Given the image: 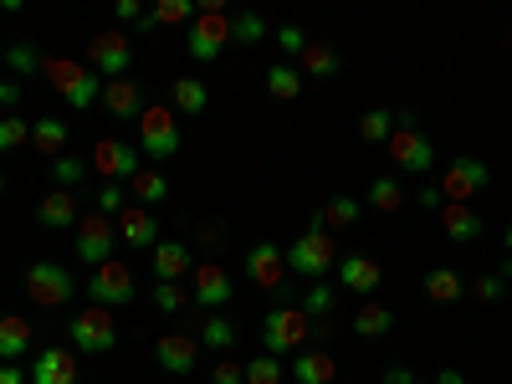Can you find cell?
Masks as SVG:
<instances>
[{
    "instance_id": "cell-1",
    "label": "cell",
    "mask_w": 512,
    "mask_h": 384,
    "mask_svg": "<svg viewBox=\"0 0 512 384\" xmlns=\"http://www.w3.org/2000/svg\"><path fill=\"white\" fill-rule=\"evenodd\" d=\"M287 251V272H297V277H308V282H323L333 267H338V241L323 231V221L313 216L308 221V231L297 236L292 246H282Z\"/></svg>"
},
{
    "instance_id": "cell-2",
    "label": "cell",
    "mask_w": 512,
    "mask_h": 384,
    "mask_svg": "<svg viewBox=\"0 0 512 384\" xmlns=\"http://www.w3.org/2000/svg\"><path fill=\"white\" fill-rule=\"evenodd\" d=\"M47 82H52V93L72 108V113H82V108H93L98 98H103V82H98V72L88 67V62H72V57H52L47 67Z\"/></svg>"
},
{
    "instance_id": "cell-3",
    "label": "cell",
    "mask_w": 512,
    "mask_h": 384,
    "mask_svg": "<svg viewBox=\"0 0 512 384\" xmlns=\"http://www.w3.org/2000/svg\"><path fill=\"white\" fill-rule=\"evenodd\" d=\"M308 338H313V318L303 308H292V303H282V308H272L262 318V354H272V359L303 354Z\"/></svg>"
},
{
    "instance_id": "cell-4",
    "label": "cell",
    "mask_w": 512,
    "mask_h": 384,
    "mask_svg": "<svg viewBox=\"0 0 512 384\" xmlns=\"http://www.w3.org/2000/svg\"><path fill=\"white\" fill-rule=\"evenodd\" d=\"M390 164L400 169V175H431L436 169V149H431V139L420 134V123L405 113V118H395V134H390Z\"/></svg>"
},
{
    "instance_id": "cell-5",
    "label": "cell",
    "mask_w": 512,
    "mask_h": 384,
    "mask_svg": "<svg viewBox=\"0 0 512 384\" xmlns=\"http://www.w3.org/2000/svg\"><path fill=\"white\" fill-rule=\"evenodd\" d=\"M21 287H26V297L36 308H67L72 297H77V277L62 267V262H31L26 267V277H21Z\"/></svg>"
},
{
    "instance_id": "cell-6",
    "label": "cell",
    "mask_w": 512,
    "mask_h": 384,
    "mask_svg": "<svg viewBox=\"0 0 512 384\" xmlns=\"http://www.w3.org/2000/svg\"><path fill=\"white\" fill-rule=\"evenodd\" d=\"M113 344H118V323H113L108 308L88 303L82 313H72V323H67V349L72 354H108Z\"/></svg>"
},
{
    "instance_id": "cell-7",
    "label": "cell",
    "mask_w": 512,
    "mask_h": 384,
    "mask_svg": "<svg viewBox=\"0 0 512 384\" xmlns=\"http://www.w3.org/2000/svg\"><path fill=\"white\" fill-rule=\"evenodd\" d=\"M113 246H118V221L98 216V210H82L77 221V236H72V256L82 267H103L113 262Z\"/></svg>"
},
{
    "instance_id": "cell-8",
    "label": "cell",
    "mask_w": 512,
    "mask_h": 384,
    "mask_svg": "<svg viewBox=\"0 0 512 384\" xmlns=\"http://www.w3.org/2000/svg\"><path fill=\"white\" fill-rule=\"evenodd\" d=\"M190 57L195 62H216L226 47H231V16L221 11V0H210V6H200V16L190 21Z\"/></svg>"
},
{
    "instance_id": "cell-9",
    "label": "cell",
    "mask_w": 512,
    "mask_h": 384,
    "mask_svg": "<svg viewBox=\"0 0 512 384\" xmlns=\"http://www.w3.org/2000/svg\"><path fill=\"white\" fill-rule=\"evenodd\" d=\"M88 67H93L103 82L128 77V72H134V36H123L118 26L93 31V41H88Z\"/></svg>"
},
{
    "instance_id": "cell-10",
    "label": "cell",
    "mask_w": 512,
    "mask_h": 384,
    "mask_svg": "<svg viewBox=\"0 0 512 384\" xmlns=\"http://www.w3.org/2000/svg\"><path fill=\"white\" fill-rule=\"evenodd\" d=\"M139 154H149V159H175V154H180V123H175V108L149 103V108L139 113Z\"/></svg>"
},
{
    "instance_id": "cell-11",
    "label": "cell",
    "mask_w": 512,
    "mask_h": 384,
    "mask_svg": "<svg viewBox=\"0 0 512 384\" xmlns=\"http://www.w3.org/2000/svg\"><path fill=\"white\" fill-rule=\"evenodd\" d=\"M487 185H492V169L482 159H472V154H461V159L446 164V175H441V200L446 205H472Z\"/></svg>"
},
{
    "instance_id": "cell-12",
    "label": "cell",
    "mask_w": 512,
    "mask_h": 384,
    "mask_svg": "<svg viewBox=\"0 0 512 384\" xmlns=\"http://www.w3.org/2000/svg\"><path fill=\"white\" fill-rule=\"evenodd\" d=\"M88 297H93L98 308H108V313L113 308H128V303H134V267L118 262V256H113V262H103V267H93Z\"/></svg>"
},
{
    "instance_id": "cell-13",
    "label": "cell",
    "mask_w": 512,
    "mask_h": 384,
    "mask_svg": "<svg viewBox=\"0 0 512 384\" xmlns=\"http://www.w3.org/2000/svg\"><path fill=\"white\" fill-rule=\"evenodd\" d=\"M144 154H139V144H128V139H98L93 144V175H103V180H118V185H128V180H134L139 175V164Z\"/></svg>"
},
{
    "instance_id": "cell-14",
    "label": "cell",
    "mask_w": 512,
    "mask_h": 384,
    "mask_svg": "<svg viewBox=\"0 0 512 384\" xmlns=\"http://www.w3.org/2000/svg\"><path fill=\"white\" fill-rule=\"evenodd\" d=\"M246 277L262 292H287V251L277 241H256L246 251Z\"/></svg>"
},
{
    "instance_id": "cell-15",
    "label": "cell",
    "mask_w": 512,
    "mask_h": 384,
    "mask_svg": "<svg viewBox=\"0 0 512 384\" xmlns=\"http://www.w3.org/2000/svg\"><path fill=\"white\" fill-rule=\"evenodd\" d=\"M195 287H190V303L195 308H205V313H221L231 297H236V282H231V272L226 267H216V262H200L195 272Z\"/></svg>"
},
{
    "instance_id": "cell-16",
    "label": "cell",
    "mask_w": 512,
    "mask_h": 384,
    "mask_svg": "<svg viewBox=\"0 0 512 384\" xmlns=\"http://www.w3.org/2000/svg\"><path fill=\"white\" fill-rule=\"evenodd\" d=\"M154 359H159L164 374L185 379V374H195V364H200V338H190V333H159V338H154Z\"/></svg>"
},
{
    "instance_id": "cell-17",
    "label": "cell",
    "mask_w": 512,
    "mask_h": 384,
    "mask_svg": "<svg viewBox=\"0 0 512 384\" xmlns=\"http://www.w3.org/2000/svg\"><path fill=\"white\" fill-rule=\"evenodd\" d=\"M31 384H77V354L67 344H47L31 359Z\"/></svg>"
},
{
    "instance_id": "cell-18",
    "label": "cell",
    "mask_w": 512,
    "mask_h": 384,
    "mask_svg": "<svg viewBox=\"0 0 512 384\" xmlns=\"http://www.w3.org/2000/svg\"><path fill=\"white\" fill-rule=\"evenodd\" d=\"M379 282H384V272H379L374 256H364V251H344V256H338V287H344V292L374 297Z\"/></svg>"
},
{
    "instance_id": "cell-19",
    "label": "cell",
    "mask_w": 512,
    "mask_h": 384,
    "mask_svg": "<svg viewBox=\"0 0 512 384\" xmlns=\"http://www.w3.org/2000/svg\"><path fill=\"white\" fill-rule=\"evenodd\" d=\"M149 262H154V282H180V277H190L200 262H195V251H190V241H159L154 251H149Z\"/></svg>"
},
{
    "instance_id": "cell-20",
    "label": "cell",
    "mask_w": 512,
    "mask_h": 384,
    "mask_svg": "<svg viewBox=\"0 0 512 384\" xmlns=\"http://www.w3.org/2000/svg\"><path fill=\"white\" fill-rule=\"evenodd\" d=\"M113 118H134L139 123V113L149 108L144 103V88H139V77L128 72V77H113V82H103V98H98Z\"/></svg>"
},
{
    "instance_id": "cell-21",
    "label": "cell",
    "mask_w": 512,
    "mask_h": 384,
    "mask_svg": "<svg viewBox=\"0 0 512 384\" xmlns=\"http://www.w3.org/2000/svg\"><path fill=\"white\" fill-rule=\"evenodd\" d=\"M118 241L123 246H139V251H154L159 246V216L144 205H128L118 216Z\"/></svg>"
},
{
    "instance_id": "cell-22",
    "label": "cell",
    "mask_w": 512,
    "mask_h": 384,
    "mask_svg": "<svg viewBox=\"0 0 512 384\" xmlns=\"http://www.w3.org/2000/svg\"><path fill=\"white\" fill-rule=\"evenodd\" d=\"M77 221H82V205H77V195L72 190H47V200L36 205V226H47V231H77Z\"/></svg>"
},
{
    "instance_id": "cell-23",
    "label": "cell",
    "mask_w": 512,
    "mask_h": 384,
    "mask_svg": "<svg viewBox=\"0 0 512 384\" xmlns=\"http://www.w3.org/2000/svg\"><path fill=\"white\" fill-rule=\"evenodd\" d=\"M292 379L297 384H333L338 379V359L328 349H303V354H292Z\"/></svg>"
},
{
    "instance_id": "cell-24",
    "label": "cell",
    "mask_w": 512,
    "mask_h": 384,
    "mask_svg": "<svg viewBox=\"0 0 512 384\" xmlns=\"http://www.w3.org/2000/svg\"><path fill=\"white\" fill-rule=\"evenodd\" d=\"M67 139H72V128H67V118H36L31 123V149L41 154V159H57V154H67Z\"/></svg>"
},
{
    "instance_id": "cell-25",
    "label": "cell",
    "mask_w": 512,
    "mask_h": 384,
    "mask_svg": "<svg viewBox=\"0 0 512 384\" xmlns=\"http://www.w3.org/2000/svg\"><path fill=\"white\" fill-rule=\"evenodd\" d=\"M31 338H36V328L26 318H16V313L0 318V364H21L26 349H31Z\"/></svg>"
},
{
    "instance_id": "cell-26",
    "label": "cell",
    "mask_w": 512,
    "mask_h": 384,
    "mask_svg": "<svg viewBox=\"0 0 512 384\" xmlns=\"http://www.w3.org/2000/svg\"><path fill=\"white\" fill-rule=\"evenodd\" d=\"M175 113H185V118H200L205 108H210V88H205V77H195V72H185V77H175Z\"/></svg>"
},
{
    "instance_id": "cell-27",
    "label": "cell",
    "mask_w": 512,
    "mask_h": 384,
    "mask_svg": "<svg viewBox=\"0 0 512 384\" xmlns=\"http://www.w3.org/2000/svg\"><path fill=\"white\" fill-rule=\"evenodd\" d=\"M195 338H200V349H210V354H231L236 349V323L226 313H205Z\"/></svg>"
},
{
    "instance_id": "cell-28",
    "label": "cell",
    "mask_w": 512,
    "mask_h": 384,
    "mask_svg": "<svg viewBox=\"0 0 512 384\" xmlns=\"http://www.w3.org/2000/svg\"><path fill=\"white\" fill-rule=\"evenodd\" d=\"M441 231H446L451 241H477V236H482L477 205H441Z\"/></svg>"
},
{
    "instance_id": "cell-29",
    "label": "cell",
    "mask_w": 512,
    "mask_h": 384,
    "mask_svg": "<svg viewBox=\"0 0 512 384\" xmlns=\"http://www.w3.org/2000/svg\"><path fill=\"white\" fill-rule=\"evenodd\" d=\"M338 67H344V62H338L333 41H308L303 57H297V72H303V77H338Z\"/></svg>"
},
{
    "instance_id": "cell-30",
    "label": "cell",
    "mask_w": 512,
    "mask_h": 384,
    "mask_svg": "<svg viewBox=\"0 0 512 384\" xmlns=\"http://www.w3.org/2000/svg\"><path fill=\"white\" fill-rule=\"evenodd\" d=\"M128 200H134V205H144V210H149V205H164V200H169V180L159 175L154 164H144L139 175L128 180Z\"/></svg>"
},
{
    "instance_id": "cell-31",
    "label": "cell",
    "mask_w": 512,
    "mask_h": 384,
    "mask_svg": "<svg viewBox=\"0 0 512 384\" xmlns=\"http://www.w3.org/2000/svg\"><path fill=\"white\" fill-rule=\"evenodd\" d=\"M461 292H466L461 272H451V267H431V272H425V297H431V303H461Z\"/></svg>"
},
{
    "instance_id": "cell-32",
    "label": "cell",
    "mask_w": 512,
    "mask_h": 384,
    "mask_svg": "<svg viewBox=\"0 0 512 384\" xmlns=\"http://www.w3.org/2000/svg\"><path fill=\"white\" fill-rule=\"evenodd\" d=\"M88 169H93V164L82 159V154H72V149L57 154V159H52V190H77L82 180H88Z\"/></svg>"
},
{
    "instance_id": "cell-33",
    "label": "cell",
    "mask_w": 512,
    "mask_h": 384,
    "mask_svg": "<svg viewBox=\"0 0 512 384\" xmlns=\"http://www.w3.org/2000/svg\"><path fill=\"white\" fill-rule=\"evenodd\" d=\"M369 205L379 210V216H395V210L405 205V185L395 175H374L369 180Z\"/></svg>"
},
{
    "instance_id": "cell-34",
    "label": "cell",
    "mask_w": 512,
    "mask_h": 384,
    "mask_svg": "<svg viewBox=\"0 0 512 384\" xmlns=\"http://www.w3.org/2000/svg\"><path fill=\"white\" fill-rule=\"evenodd\" d=\"M359 210H364V205H359L354 195H333V200H328V205L318 210V221H323V231L333 236V231H344V226H354V221H359Z\"/></svg>"
},
{
    "instance_id": "cell-35",
    "label": "cell",
    "mask_w": 512,
    "mask_h": 384,
    "mask_svg": "<svg viewBox=\"0 0 512 384\" xmlns=\"http://www.w3.org/2000/svg\"><path fill=\"white\" fill-rule=\"evenodd\" d=\"M231 41H236V47H256V41H272L267 16H256V11H236V16H231Z\"/></svg>"
},
{
    "instance_id": "cell-36",
    "label": "cell",
    "mask_w": 512,
    "mask_h": 384,
    "mask_svg": "<svg viewBox=\"0 0 512 384\" xmlns=\"http://www.w3.org/2000/svg\"><path fill=\"white\" fill-rule=\"evenodd\" d=\"M390 328H395V313L384 308V303H364V308L354 313V333H359V338H384Z\"/></svg>"
},
{
    "instance_id": "cell-37",
    "label": "cell",
    "mask_w": 512,
    "mask_h": 384,
    "mask_svg": "<svg viewBox=\"0 0 512 384\" xmlns=\"http://www.w3.org/2000/svg\"><path fill=\"white\" fill-rule=\"evenodd\" d=\"M267 93H272L277 103H292L297 93H303V72H297L292 62H277V67L267 72Z\"/></svg>"
},
{
    "instance_id": "cell-38",
    "label": "cell",
    "mask_w": 512,
    "mask_h": 384,
    "mask_svg": "<svg viewBox=\"0 0 512 384\" xmlns=\"http://www.w3.org/2000/svg\"><path fill=\"white\" fill-rule=\"evenodd\" d=\"M390 134H395V113L390 108H369L359 118V139L364 144H390Z\"/></svg>"
},
{
    "instance_id": "cell-39",
    "label": "cell",
    "mask_w": 512,
    "mask_h": 384,
    "mask_svg": "<svg viewBox=\"0 0 512 384\" xmlns=\"http://www.w3.org/2000/svg\"><path fill=\"white\" fill-rule=\"evenodd\" d=\"M6 67H11V77H36L47 62H41V52L31 47V41H11V47H6Z\"/></svg>"
},
{
    "instance_id": "cell-40",
    "label": "cell",
    "mask_w": 512,
    "mask_h": 384,
    "mask_svg": "<svg viewBox=\"0 0 512 384\" xmlns=\"http://www.w3.org/2000/svg\"><path fill=\"white\" fill-rule=\"evenodd\" d=\"M333 303H338V287H328V282H313V287L303 292V303H297V308H303L313 323H323V318L333 313Z\"/></svg>"
},
{
    "instance_id": "cell-41",
    "label": "cell",
    "mask_w": 512,
    "mask_h": 384,
    "mask_svg": "<svg viewBox=\"0 0 512 384\" xmlns=\"http://www.w3.org/2000/svg\"><path fill=\"white\" fill-rule=\"evenodd\" d=\"M154 21L159 26H190L195 16H200V6H190V0H154Z\"/></svg>"
},
{
    "instance_id": "cell-42",
    "label": "cell",
    "mask_w": 512,
    "mask_h": 384,
    "mask_svg": "<svg viewBox=\"0 0 512 384\" xmlns=\"http://www.w3.org/2000/svg\"><path fill=\"white\" fill-rule=\"evenodd\" d=\"M154 308L169 313V318H180V313L190 308V292H185L180 282H154Z\"/></svg>"
},
{
    "instance_id": "cell-43",
    "label": "cell",
    "mask_w": 512,
    "mask_h": 384,
    "mask_svg": "<svg viewBox=\"0 0 512 384\" xmlns=\"http://www.w3.org/2000/svg\"><path fill=\"white\" fill-rule=\"evenodd\" d=\"M21 144H31V123L21 113H0V154H11Z\"/></svg>"
},
{
    "instance_id": "cell-44",
    "label": "cell",
    "mask_w": 512,
    "mask_h": 384,
    "mask_svg": "<svg viewBox=\"0 0 512 384\" xmlns=\"http://www.w3.org/2000/svg\"><path fill=\"white\" fill-rule=\"evenodd\" d=\"M98 216H108V221H118L123 210H128V185H118V180H103V190H98Z\"/></svg>"
},
{
    "instance_id": "cell-45",
    "label": "cell",
    "mask_w": 512,
    "mask_h": 384,
    "mask_svg": "<svg viewBox=\"0 0 512 384\" xmlns=\"http://www.w3.org/2000/svg\"><path fill=\"white\" fill-rule=\"evenodd\" d=\"M282 359H272V354H256L251 364H246V384H282Z\"/></svg>"
},
{
    "instance_id": "cell-46",
    "label": "cell",
    "mask_w": 512,
    "mask_h": 384,
    "mask_svg": "<svg viewBox=\"0 0 512 384\" xmlns=\"http://www.w3.org/2000/svg\"><path fill=\"white\" fill-rule=\"evenodd\" d=\"M272 41H277V47H282V57H303V47H308V31L303 26H272Z\"/></svg>"
},
{
    "instance_id": "cell-47",
    "label": "cell",
    "mask_w": 512,
    "mask_h": 384,
    "mask_svg": "<svg viewBox=\"0 0 512 384\" xmlns=\"http://www.w3.org/2000/svg\"><path fill=\"white\" fill-rule=\"evenodd\" d=\"M466 292H472L477 303H502V292H507V282H502L497 272H487V277H477V282L466 287Z\"/></svg>"
},
{
    "instance_id": "cell-48",
    "label": "cell",
    "mask_w": 512,
    "mask_h": 384,
    "mask_svg": "<svg viewBox=\"0 0 512 384\" xmlns=\"http://www.w3.org/2000/svg\"><path fill=\"white\" fill-rule=\"evenodd\" d=\"M210 384H246V364H236V359H216V369H210Z\"/></svg>"
},
{
    "instance_id": "cell-49",
    "label": "cell",
    "mask_w": 512,
    "mask_h": 384,
    "mask_svg": "<svg viewBox=\"0 0 512 384\" xmlns=\"http://www.w3.org/2000/svg\"><path fill=\"white\" fill-rule=\"evenodd\" d=\"M16 103H21V82L16 77H0V108L16 113Z\"/></svg>"
},
{
    "instance_id": "cell-50",
    "label": "cell",
    "mask_w": 512,
    "mask_h": 384,
    "mask_svg": "<svg viewBox=\"0 0 512 384\" xmlns=\"http://www.w3.org/2000/svg\"><path fill=\"white\" fill-rule=\"evenodd\" d=\"M144 11H149L144 0H118V6H113V16H118V21H139Z\"/></svg>"
},
{
    "instance_id": "cell-51",
    "label": "cell",
    "mask_w": 512,
    "mask_h": 384,
    "mask_svg": "<svg viewBox=\"0 0 512 384\" xmlns=\"http://www.w3.org/2000/svg\"><path fill=\"white\" fill-rule=\"evenodd\" d=\"M384 384H420V374L405 369V364H390V369H384Z\"/></svg>"
},
{
    "instance_id": "cell-52",
    "label": "cell",
    "mask_w": 512,
    "mask_h": 384,
    "mask_svg": "<svg viewBox=\"0 0 512 384\" xmlns=\"http://www.w3.org/2000/svg\"><path fill=\"white\" fill-rule=\"evenodd\" d=\"M415 200H420L425 210H441V205H446V200H441V185H420V195H415Z\"/></svg>"
},
{
    "instance_id": "cell-53",
    "label": "cell",
    "mask_w": 512,
    "mask_h": 384,
    "mask_svg": "<svg viewBox=\"0 0 512 384\" xmlns=\"http://www.w3.org/2000/svg\"><path fill=\"white\" fill-rule=\"evenodd\" d=\"M0 384H31V374L21 364H0Z\"/></svg>"
},
{
    "instance_id": "cell-54",
    "label": "cell",
    "mask_w": 512,
    "mask_h": 384,
    "mask_svg": "<svg viewBox=\"0 0 512 384\" xmlns=\"http://www.w3.org/2000/svg\"><path fill=\"white\" fill-rule=\"evenodd\" d=\"M431 384H466V379H461V369H436Z\"/></svg>"
},
{
    "instance_id": "cell-55",
    "label": "cell",
    "mask_w": 512,
    "mask_h": 384,
    "mask_svg": "<svg viewBox=\"0 0 512 384\" xmlns=\"http://www.w3.org/2000/svg\"><path fill=\"white\" fill-rule=\"evenodd\" d=\"M154 26H159V21H154V11H144V16H139V21H134V31H139V36H149V31H154Z\"/></svg>"
},
{
    "instance_id": "cell-56",
    "label": "cell",
    "mask_w": 512,
    "mask_h": 384,
    "mask_svg": "<svg viewBox=\"0 0 512 384\" xmlns=\"http://www.w3.org/2000/svg\"><path fill=\"white\" fill-rule=\"evenodd\" d=\"M313 338H318V344H328V338H333V323L323 318V323H313Z\"/></svg>"
},
{
    "instance_id": "cell-57",
    "label": "cell",
    "mask_w": 512,
    "mask_h": 384,
    "mask_svg": "<svg viewBox=\"0 0 512 384\" xmlns=\"http://www.w3.org/2000/svg\"><path fill=\"white\" fill-rule=\"evenodd\" d=\"M497 277H502V282H512V256H507V262L497 267Z\"/></svg>"
},
{
    "instance_id": "cell-58",
    "label": "cell",
    "mask_w": 512,
    "mask_h": 384,
    "mask_svg": "<svg viewBox=\"0 0 512 384\" xmlns=\"http://www.w3.org/2000/svg\"><path fill=\"white\" fill-rule=\"evenodd\" d=\"M502 251L512 256V221H507V231H502Z\"/></svg>"
},
{
    "instance_id": "cell-59",
    "label": "cell",
    "mask_w": 512,
    "mask_h": 384,
    "mask_svg": "<svg viewBox=\"0 0 512 384\" xmlns=\"http://www.w3.org/2000/svg\"><path fill=\"white\" fill-rule=\"evenodd\" d=\"M0 195H6V169H0Z\"/></svg>"
}]
</instances>
